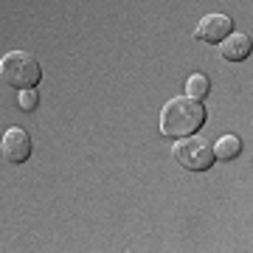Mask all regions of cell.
I'll use <instances>...</instances> for the list:
<instances>
[{"label": "cell", "instance_id": "cell-2", "mask_svg": "<svg viewBox=\"0 0 253 253\" xmlns=\"http://www.w3.org/2000/svg\"><path fill=\"white\" fill-rule=\"evenodd\" d=\"M0 76L14 90H28V87H37L40 84L42 68L26 51H11V54H6L0 59Z\"/></svg>", "mask_w": 253, "mask_h": 253}, {"label": "cell", "instance_id": "cell-7", "mask_svg": "<svg viewBox=\"0 0 253 253\" xmlns=\"http://www.w3.org/2000/svg\"><path fill=\"white\" fill-rule=\"evenodd\" d=\"M239 152H242V138L239 135H222L214 144L217 161H234V158H239Z\"/></svg>", "mask_w": 253, "mask_h": 253}, {"label": "cell", "instance_id": "cell-6", "mask_svg": "<svg viewBox=\"0 0 253 253\" xmlns=\"http://www.w3.org/2000/svg\"><path fill=\"white\" fill-rule=\"evenodd\" d=\"M253 51V40L242 31H231V34L219 42V56L225 59V62H242L248 59Z\"/></svg>", "mask_w": 253, "mask_h": 253}, {"label": "cell", "instance_id": "cell-5", "mask_svg": "<svg viewBox=\"0 0 253 253\" xmlns=\"http://www.w3.org/2000/svg\"><path fill=\"white\" fill-rule=\"evenodd\" d=\"M0 152L9 163H26L31 158V135L20 126H11L3 135V144H0Z\"/></svg>", "mask_w": 253, "mask_h": 253}, {"label": "cell", "instance_id": "cell-3", "mask_svg": "<svg viewBox=\"0 0 253 253\" xmlns=\"http://www.w3.org/2000/svg\"><path fill=\"white\" fill-rule=\"evenodd\" d=\"M172 158L177 166L189 169V172H206L214 166L217 155H214V146L208 144L206 138L200 135H186V138H177L172 146Z\"/></svg>", "mask_w": 253, "mask_h": 253}, {"label": "cell", "instance_id": "cell-1", "mask_svg": "<svg viewBox=\"0 0 253 253\" xmlns=\"http://www.w3.org/2000/svg\"><path fill=\"white\" fill-rule=\"evenodd\" d=\"M203 124H206V107L200 104V99H191V96H174L161 110V132L174 141L197 135Z\"/></svg>", "mask_w": 253, "mask_h": 253}, {"label": "cell", "instance_id": "cell-8", "mask_svg": "<svg viewBox=\"0 0 253 253\" xmlns=\"http://www.w3.org/2000/svg\"><path fill=\"white\" fill-rule=\"evenodd\" d=\"M208 90H211V82L203 73H191L186 79V96H191V99H206Z\"/></svg>", "mask_w": 253, "mask_h": 253}, {"label": "cell", "instance_id": "cell-9", "mask_svg": "<svg viewBox=\"0 0 253 253\" xmlns=\"http://www.w3.org/2000/svg\"><path fill=\"white\" fill-rule=\"evenodd\" d=\"M17 104H20L23 110H26V113H31V110L37 107V90H34V87H28V90H20Z\"/></svg>", "mask_w": 253, "mask_h": 253}, {"label": "cell", "instance_id": "cell-4", "mask_svg": "<svg viewBox=\"0 0 253 253\" xmlns=\"http://www.w3.org/2000/svg\"><path fill=\"white\" fill-rule=\"evenodd\" d=\"M231 31H234V20L228 17V14H206L197 23V28H194V37H197L200 42L219 45Z\"/></svg>", "mask_w": 253, "mask_h": 253}]
</instances>
